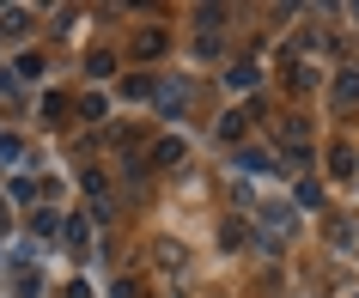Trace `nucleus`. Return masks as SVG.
<instances>
[{
    "label": "nucleus",
    "instance_id": "1",
    "mask_svg": "<svg viewBox=\"0 0 359 298\" xmlns=\"http://www.w3.org/2000/svg\"><path fill=\"white\" fill-rule=\"evenodd\" d=\"M183 158V140H158V152H152V165H177Z\"/></svg>",
    "mask_w": 359,
    "mask_h": 298
},
{
    "label": "nucleus",
    "instance_id": "2",
    "mask_svg": "<svg viewBox=\"0 0 359 298\" xmlns=\"http://www.w3.org/2000/svg\"><path fill=\"white\" fill-rule=\"evenodd\" d=\"M158 104H165V110H183V104H189V86H165V92H158Z\"/></svg>",
    "mask_w": 359,
    "mask_h": 298
},
{
    "label": "nucleus",
    "instance_id": "3",
    "mask_svg": "<svg viewBox=\"0 0 359 298\" xmlns=\"http://www.w3.org/2000/svg\"><path fill=\"white\" fill-rule=\"evenodd\" d=\"M244 122H250V116H244V110H231V116H226V122H219V140H238V134H244Z\"/></svg>",
    "mask_w": 359,
    "mask_h": 298
},
{
    "label": "nucleus",
    "instance_id": "4",
    "mask_svg": "<svg viewBox=\"0 0 359 298\" xmlns=\"http://www.w3.org/2000/svg\"><path fill=\"white\" fill-rule=\"evenodd\" d=\"M335 97H341V104H359V74H341V86H335Z\"/></svg>",
    "mask_w": 359,
    "mask_h": 298
},
{
    "label": "nucleus",
    "instance_id": "5",
    "mask_svg": "<svg viewBox=\"0 0 359 298\" xmlns=\"http://www.w3.org/2000/svg\"><path fill=\"white\" fill-rule=\"evenodd\" d=\"M134 49H140V55H158V49H165V31H140V43H134Z\"/></svg>",
    "mask_w": 359,
    "mask_h": 298
},
{
    "label": "nucleus",
    "instance_id": "6",
    "mask_svg": "<svg viewBox=\"0 0 359 298\" xmlns=\"http://www.w3.org/2000/svg\"><path fill=\"white\" fill-rule=\"evenodd\" d=\"M226 79H231V86H256V61H238Z\"/></svg>",
    "mask_w": 359,
    "mask_h": 298
},
{
    "label": "nucleus",
    "instance_id": "7",
    "mask_svg": "<svg viewBox=\"0 0 359 298\" xmlns=\"http://www.w3.org/2000/svg\"><path fill=\"white\" fill-rule=\"evenodd\" d=\"M55 219H61V213H49V207H43V213H31V231H43V238H49V231H55Z\"/></svg>",
    "mask_w": 359,
    "mask_h": 298
},
{
    "label": "nucleus",
    "instance_id": "8",
    "mask_svg": "<svg viewBox=\"0 0 359 298\" xmlns=\"http://www.w3.org/2000/svg\"><path fill=\"white\" fill-rule=\"evenodd\" d=\"M238 170H268V152H238Z\"/></svg>",
    "mask_w": 359,
    "mask_h": 298
}]
</instances>
